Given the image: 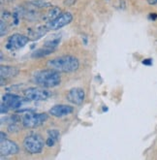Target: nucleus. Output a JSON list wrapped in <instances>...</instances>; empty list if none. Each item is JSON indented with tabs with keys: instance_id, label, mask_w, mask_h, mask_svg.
I'll use <instances>...</instances> for the list:
<instances>
[{
	"instance_id": "1",
	"label": "nucleus",
	"mask_w": 157,
	"mask_h": 160,
	"mask_svg": "<svg viewBox=\"0 0 157 160\" xmlns=\"http://www.w3.org/2000/svg\"><path fill=\"white\" fill-rule=\"evenodd\" d=\"M59 73L60 72L52 68L37 71L33 75V82L42 88H55L61 82V76Z\"/></svg>"
},
{
	"instance_id": "2",
	"label": "nucleus",
	"mask_w": 157,
	"mask_h": 160,
	"mask_svg": "<svg viewBox=\"0 0 157 160\" xmlns=\"http://www.w3.org/2000/svg\"><path fill=\"white\" fill-rule=\"evenodd\" d=\"M48 66L60 73H71L79 69L80 62L73 55H61L49 60Z\"/></svg>"
},
{
	"instance_id": "3",
	"label": "nucleus",
	"mask_w": 157,
	"mask_h": 160,
	"mask_svg": "<svg viewBox=\"0 0 157 160\" xmlns=\"http://www.w3.org/2000/svg\"><path fill=\"white\" fill-rule=\"evenodd\" d=\"M45 144L46 143L41 135L32 133L27 135L24 138L22 146L26 152H28L30 154H38L43 150Z\"/></svg>"
},
{
	"instance_id": "4",
	"label": "nucleus",
	"mask_w": 157,
	"mask_h": 160,
	"mask_svg": "<svg viewBox=\"0 0 157 160\" xmlns=\"http://www.w3.org/2000/svg\"><path fill=\"white\" fill-rule=\"evenodd\" d=\"M48 115L45 112H26L22 118V123L25 128H36L48 120Z\"/></svg>"
},
{
	"instance_id": "5",
	"label": "nucleus",
	"mask_w": 157,
	"mask_h": 160,
	"mask_svg": "<svg viewBox=\"0 0 157 160\" xmlns=\"http://www.w3.org/2000/svg\"><path fill=\"white\" fill-rule=\"evenodd\" d=\"M24 97L30 101L47 100L51 96V92L44 88H28L23 91Z\"/></svg>"
},
{
	"instance_id": "6",
	"label": "nucleus",
	"mask_w": 157,
	"mask_h": 160,
	"mask_svg": "<svg viewBox=\"0 0 157 160\" xmlns=\"http://www.w3.org/2000/svg\"><path fill=\"white\" fill-rule=\"evenodd\" d=\"M28 41H29L28 36L16 33V34L11 35L8 38L6 47H7V49L10 51H17V50L23 48V47L28 43Z\"/></svg>"
},
{
	"instance_id": "7",
	"label": "nucleus",
	"mask_w": 157,
	"mask_h": 160,
	"mask_svg": "<svg viewBox=\"0 0 157 160\" xmlns=\"http://www.w3.org/2000/svg\"><path fill=\"white\" fill-rule=\"evenodd\" d=\"M72 21H73L72 14L69 12H65V13H61L56 18L47 22L46 25H47L49 30H57L62 28L63 26L69 24Z\"/></svg>"
},
{
	"instance_id": "8",
	"label": "nucleus",
	"mask_w": 157,
	"mask_h": 160,
	"mask_svg": "<svg viewBox=\"0 0 157 160\" xmlns=\"http://www.w3.org/2000/svg\"><path fill=\"white\" fill-rule=\"evenodd\" d=\"M18 150H20V148H18L17 143L8 139L1 140V143H0V152H1L2 156L17 154Z\"/></svg>"
},
{
	"instance_id": "9",
	"label": "nucleus",
	"mask_w": 157,
	"mask_h": 160,
	"mask_svg": "<svg viewBox=\"0 0 157 160\" xmlns=\"http://www.w3.org/2000/svg\"><path fill=\"white\" fill-rule=\"evenodd\" d=\"M67 100L74 105H81L85 101L86 93L85 90L81 88H71L67 93Z\"/></svg>"
},
{
	"instance_id": "10",
	"label": "nucleus",
	"mask_w": 157,
	"mask_h": 160,
	"mask_svg": "<svg viewBox=\"0 0 157 160\" xmlns=\"http://www.w3.org/2000/svg\"><path fill=\"white\" fill-rule=\"evenodd\" d=\"M2 102L4 103L5 105L8 106L9 109L16 110V109H18L22 106V99L20 96L16 95V94L7 93V94H5V95H3Z\"/></svg>"
},
{
	"instance_id": "11",
	"label": "nucleus",
	"mask_w": 157,
	"mask_h": 160,
	"mask_svg": "<svg viewBox=\"0 0 157 160\" xmlns=\"http://www.w3.org/2000/svg\"><path fill=\"white\" fill-rule=\"evenodd\" d=\"M73 112H74V108L72 106L60 104V105H55L52 109H50L49 114L55 118H62L72 114Z\"/></svg>"
},
{
	"instance_id": "12",
	"label": "nucleus",
	"mask_w": 157,
	"mask_h": 160,
	"mask_svg": "<svg viewBox=\"0 0 157 160\" xmlns=\"http://www.w3.org/2000/svg\"><path fill=\"white\" fill-rule=\"evenodd\" d=\"M18 73H20V71H18L17 67L7 66V65H1V66H0V75H1V78H4V79L14 78L17 76Z\"/></svg>"
},
{
	"instance_id": "13",
	"label": "nucleus",
	"mask_w": 157,
	"mask_h": 160,
	"mask_svg": "<svg viewBox=\"0 0 157 160\" xmlns=\"http://www.w3.org/2000/svg\"><path fill=\"white\" fill-rule=\"evenodd\" d=\"M61 14V9L58 7H52V9H50V11L45 15V17L43 18L45 21H47L48 22L56 18L59 15Z\"/></svg>"
},
{
	"instance_id": "14",
	"label": "nucleus",
	"mask_w": 157,
	"mask_h": 160,
	"mask_svg": "<svg viewBox=\"0 0 157 160\" xmlns=\"http://www.w3.org/2000/svg\"><path fill=\"white\" fill-rule=\"evenodd\" d=\"M49 31L48 29V27L47 25H45V26H40L38 28H36V29L32 30L29 34V37H31V39L32 40H36V39H39L41 38V37L43 35H45L46 33H47Z\"/></svg>"
},
{
	"instance_id": "15",
	"label": "nucleus",
	"mask_w": 157,
	"mask_h": 160,
	"mask_svg": "<svg viewBox=\"0 0 157 160\" xmlns=\"http://www.w3.org/2000/svg\"><path fill=\"white\" fill-rule=\"evenodd\" d=\"M54 50H55V49L51 48V47L45 46L44 48L39 49L38 51H36V52L32 54V56H33V58H43V56H46V55L51 54Z\"/></svg>"
},
{
	"instance_id": "16",
	"label": "nucleus",
	"mask_w": 157,
	"mask_h": 160,
	"mask_svg": "<svg viewBox=\"0 0 157 160\" xmlns=\"http://www.w3.org/2000/svg\"><path fill=\"white\" fill-rule=\"evenodd\" d=\"M48 134H49V137H50V138H52V139H53V140H55V141H57L58 138H59V132H58L57 130H55V129L49 130Z\"/></svg>"
},
{
	"instance_id": "17",
	"label": "nucleus",
	"mask_w": 157,
	"mask_h": 160,
	"mask_svg": "<svg viewBox=\"0 0 157 160\" xmlns=\"http://www.w3.org/2000/svg\"><path fill=\"white\" fill-rule=\"evenodd\" d=\"M0 24H1V33H0V35H1V37H3V36L6 35L7 32H8V26H7V23H6L3 20L1 21Z\"/></svg>"
},
{
	"instance_id": "18",
	"label": "nucleus",
	"mask_w": 157,
	"mask_h": 160,
	"mask_svg": "<svg viewBox=\"0 0 157 160\" xmlns=\"http://www.w3.org/2000/svg\"><path fill=\"white\" fill-rule=\"evenodd\" d=\"M9 110H10V109L8 108V106L5 105L4 103L2 102V103H1V114H6V112H8Z\"/></svg>"
},
{
	"instance_id": "19",
	"label": "nucleus",
	"mask_w": 157,
	"mask_h": 160,
	"mask_svg": "<svg viewBox=\"0 0 157 160\" xmlns=\"http://www.w3.org/2000/svg\"><path fill=\"white\" fill-rule=\"evenodd\" d=\"M147 3H149L150 5H156L157 4V0H146Z\"/></svg>"
}]
</instances>
